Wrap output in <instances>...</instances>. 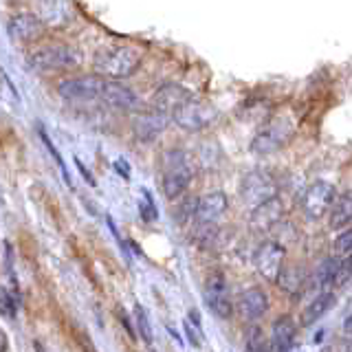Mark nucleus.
<instances>
[{
  "label": "nucleus",
  "mask_w": 352,
  "mask_h": 352,
  "mask_svg": "<svg viewBox=\"0 0 352 352\" xmlns=\"http://www.w3.org/2000/svg\"><path fill=\"white\" fill-rule=\"evenodd\" d=\"M194 168H192V157L185 150H168L161 159V185L163 194L170 198H179L192 183Z\"/></svg>",
  "instance_id": "nucleus-1"
},
{
  "label": "nucleus",
  "mask_w": 352,
  "mask_h": 352,
  "mask_svg": "<svg viewBox=\"0 0 352 352\" xmlns=\"http://www.w3.org/2000/svg\"><path fill=\"white\" fill-rule=\"evenodd\" d=\"M141 62V55L132 47H106L99 49L95 55V71L102 77H110V80H124L137 71Z\"/></svg>",
  "instance_id": "nucleus-2"
},
{
  "label": "nucleus",
  "mask_w": 352,
  "mask_h": 352,
  "mask_svg": "<svg viewBox=\"0 0 352 352\" xmlns=\"http://www.w3.org/2000/svg\"><path fill=\"white\" fill-rule=\"evenodd\" d=\"M82 64V53L69 44H47L29 55V66L33 71H71Z\"/></svg>",
  "instance_id": "nucleus-3"
},
{
  "label": "nucleus",
  "mask_w": 352,
  "mask_h": 352,
  "mask_svg": "<svg viewBox=\"0 0 352 352\" xmlns=\"http://www.w3.org/2000/svg\"><path fill=\"white\" fill-rule=\"evenodd\" d=\"M295 121L289 117H275L264 126L251 141V150L256 154H273L293 139Z\"/></svg>",
  "instance_id": "nucleus-4"
},
{
  "label": "nucleus",
  "mask_w": 352,
  "mask_h": 352,
  "mask_svg": "<svg viewBox=\"0 0 352 352\" xmlns=\"http://www.w3.org/2000/svg\"><path fill=\"white\" fill-rule=\"evenodd\" d=\"M218 117L216 108L205 102V99H198V97H190L174 110L172 119L176 121V126H181L183 130H190V132H198V130H205L207 126L214 124V119Z\"/></svg>",
  "instance_id": "nucleus-5"
},
{
  "label": "nucleus",
  "mask_w": 352,
  "mask_h": 352,
  "mask_svg": "<svg viewBox=\"0 0 352 352\" xmlns=\"http://www.w3.org/2000/svg\"><path fill=\"white\" fill-rule=\"evenodd\" d=\"M104 77L102 75H80L69 77V80L60 82L58 93L64 102H93V99L102 97L104 93Z\"/></svg>",
  "instance_id": "nucleus-6"
},
{
  "label": "nucleus",
  "mask_w": 352,
  "mask_h": 352,
  "mask_svg": "<svg viewBox=\"0 0 352 352\" xmlns=\"http://www.w3.org/2000/svg\"><path fill=\"white\" fill-rule=\"evenodd\" d=\"M337 201V190L335 185L326 181H317L306 190L302 198V209L308 220H319L322 216L330 214V207Z\"/></svg>",
  "instance_id": "nucleus-7"
},
{
  "label": "nucleus",
  "mask_w": 352,
  "mask_h": 352,
  "mask_svg": "<svg viewBox=\"0 0 352 352\" xmlns=\"http://www.w3.org/2000/svg\"><path fill=\"white\" fill-rule=\"evenodd\" d=\"M205 304L216 317L220 319H229L231 315V297H229V284L227 278L220 271H214L209 278L205 280Z\"/></svg>",
  "instance_id": "nucleus-8"
},
{
  "label": "nucleus",
  "mask_w": 352,
  "mask_h": 352,
  "mask_svg": "<svg viewBox=\"0 0 352 352\" xmlns=\"http://www.w3.org/2000/svg\"><path fill=\"white\" fill-rule=\"evenodd\" d=\"M284 247L280 242H262L258 247L256 256H253V264H256V271L262 275L264 280L269 282H278L280 273L284 269Z\"/></svg>",
  "instance_id": "nucleus-9"
},
{
  "label": "nucleus",
  "mask_w": 352,
  "mask_h": 352,
  "mask_svg": "<svg viewBox=\"0 0 352 352\" xmlns=\"http://www.w3.org/2000/svg\"><path fill=\"white\" fill-rule=\"evenodd\" d=\"M170 119H172V115L152 108L148 113H139L135 117V121H132V132H135V137L141 143H152L163 135V130L168 128Z\"/></svg>",
  "instance_id": "nucleus-10"
},
{
  "label": "nucleus",
  "mask_w": 352,
  "mask_h": 352,
  "mask_svg": "<svg viewBox=\"0 0 352 352\" xmlns=\"http://www.w3.org/2000/svg\"><path fill=\"white\" fill-rule=\"evenodd\" d=\"M240 196H242V203L258 207L260 203L267 201V198L275 196V183L269 179L267 172H249L245 179H242Z\"/></svg>",
  "instance_id": "nucleus-11"
},
{
  "label": "nucleus",
  "mask_w": 352,
  "mask_h": 352,
  "mask_svg": "<svg viewBox=\"0 0 352 352\" xmlns=\"http://www.w3.org/2000/svg\"><path fill=\"white\" fill-rule=\"evenodd\" d=\"M102 99H104L106 106L115 108V110H124V113H135V110L141 108V99L135 95V91L124 86L121 82H117V80L106 82Z\"/></svg>",
  "instance_id": "nucleus-12"
},
{
  "label": "nucleus",
  "mask_w": 352,
  "mask_h": 352,
  "mask_svg": "<svg viewBox=\"0 0 352 352\" xmlns=\"http://www.w3.org/2000/svg\"><path fill=\"white\" fill-rule=\"evenodd\" d=\"M44 25H47V22L33 14H18L9 20L7 31H9V36L18 42H31L42 36Z\"/></svg>",
  "instance_id": "nucleus-13"
},
{
  "label": "nucleus",
  "mask_w": 352,
  "mask_h": 352,
  "mask_svg": "<svg viewBox=\"0 0 352 352\" xmlns=\"http://www.w3.org/2000/svg\"><path fill=\"white\" fill-rule=\"evenodd\" d=\"M280 220H282V201L278 196H271L264 203H260L258 207H253V214H251L253 229L269 231L278 225Z\"/></svg>",
  "instance_id": "nucleus-14"
},
{
  "label": "nucleus",
  "mask_w": 352,
  "mask_h": 352,
  "mask_svg": "<svg viewBox=\"0 0 352 352\" xmlns=\"http://www.w3.org/2000/svg\"><path fill=\"white\" fill-rule=\"evenodd\" d=\"M227 209V196L223 192H209L198 198L194 218L198 223H216Z\"/></svg>",
  "instance_id": "nucleus-15"
},
{
  "label": "nucleus",
  "mask_w": 352,
  "mask_h": 352,
  "mask_svg": "<svg viewBox=\"0 0 352 352\" xmlns=\"http://www.w3.org/2000/svg\"><path fill=\"white\" fill-rule=\"evenodd\" d=\"M192 97V93L187 91L185 86H179V84H165V86H161L159 91H157V95H154V108L157 110H163V113H168V115H172L176 108H179L185 99H190Z\"/></svg>",
  "instance_id": "nucleus-16"
},
{
  "label": "nucleus",
  "mask_w": 352,
  "mask_h": 352,
  "mask_svg": "<svg viewBox=\"0 0 352 352\" xmlns=\"http://www.w3.org/2000/svg\"><path fill=\"white\" fill-rule=\"evenodd\" d=\"M297 339V326L291 317H278L271 326V350H293Z\"/></svg>",
  "instance_id": "nucleus-17"
},
{
  "label": "nucleus",
  "mask_w": 352,
  "mask_h": 352,
  "mask_svg": "<svg viewBox=\"0 0 352 352\" xmlns=\"http://www.w3.org/2000/svg\"><path fill=\"white\" fill-rule=\"evenodd\" d=\"M240 311L245 319L256 322V319L264 317L269 311V295L262 289H247L240 295Z\"/></svg>",
  "instance_id": "nucleus-18"
},
{
  "label": "nucleus",
  "mask_w": 352,
  "mask_h": 352,
  "mask_svg": "<svg viewBox=\"0 0 352 352\" xmlns=\"http://www.w3.org/2000/svg\"><path fill=\"white\" fill-rule=\"evenodd\" d=\"M42 20L51 27H62L71 18V3L69 0H40Z\"/></svg>",
  "instance_id": "nucleus-19"
},
{
  "label": "nucleus",
  "mask_w": 352,
  "mask_h": 352,
  "mask_svg": "<svg viewBox=\"0 0 352 352\" xmlns=\"http://www.w3.org/2000/svg\"><path fill=\"white\" fill-rule=\"evenodd\" d=\"M335 306V293H328L324 291L322 295H317L315 300L304 308L302 313V326H313L322 319L330 308Z\"/></svg>",
  "instance_id": "nucleus-20"
},
{
  "label": "nucleus",
  "mask_w": 352,
  "mask_h": 352,
  "mask_svg": "<svg viewBox=\"0 0 352 352\" xmlns=\"http://www.w3.org/2000/svg\"><path fill=\"white\" fill-rule=\"evenodd\" d=\"M339 271H341V258L337 256H328L319 262V267L315 271V286L319 291H326L328 286L337 284V278H339Z\"/></svg>",
  "instance_id": "nucleus-21"
},
{
  "label": "nucleus",
  "mask_w": 352,
  "mask_h": 352,
  "mask_svg": "<svg viewBox=\"0 0 352 352\" xmlns=\"http://www.w3.org/2000/svg\"><path fill=\"white\" fill-rule=\"evenodd\" d=\"M352 223V192L337 196L335 205L330 207V229H344Z\"/></svg>",
  "instance_id": "nucleus-22"
},
{
  "label": "nucleus",
  "mask_w": 352,
  "mask_h": 352,
  "mask_svg": "<svg viewBox=\"0 0 352 352\" xmlns=\"http://www.w3.org/2000/svg\"><path fill=\"white\" fill-rule=\"evenodd\" d=\"M275 284H278L280 289L286 291L289 295H297L302 291V286L306 284V273H304L302 267H297V264H293V267H284Z\"/></svg>",
  "instance_id": "nucleus-23"
},
{
  "label": "nucleus",
  "mask_w": 352,
  "mask_h": 352,
  "mask_svg": "<svg viewBox=\"0 0 352 352\" xmlns=\"http://www.w3.org/2000/svg\"><path fill=\"white\" fill-rule=\"evenodd\" d=\"M185 333H187V339H190L192 346H201L203 344V326H201V315H198L196 308H192L190 313H187V322H185Z\"/></svg>",
  "instance_id": "nucleus-24"
},
{
  "label": "nucleus",
  "mask_w": 352,
  "mask_h": 352,
  "mask_svg": "<svg viewBox=\"0 0 352 352\" xmlns=\"http://www.w3.org/2000/svg\"><path fill=\"white\" fill-rule=\"evenodd\" d=\"M245 348L249 352H262L271 346H267V337H264V330L260 326H249L247 335H245Z\"/></svg>",
  "instance_id": "nucleus-25"
},
{
  "label": "nucleus",
  "mask_w": 352,
  "mask_h": 352,
  "mask_svg": "<svg viewBox=\"0 0 352 352\" xmlns=\"http://www.w3.org/2000/svg\"><path fill=\"white\" fill-rule=\"evenodd\" d=\"M135 324L139 328V337L146 341V344H152V326H150V319H148V313L143 306H135Z\"/></svg>",
  "instance_id": "nucleus-26"
},
{
  "label": "nucleus",
  "mask_w": 352,
  "mask_h": 352,
  "mask_svg": "<svg viewBox=\"0 0 352 352\" xmlns=\"http://www.w3.org/2000/svg\"><path fill=\"white\" fill-rule=\"evenodd\" d=\"M141 203H139V212L143 216V220H154L159 218V212H157V205H154V198L148 190H141Z\"/></svg>",
  "instance_id": "nucleus-27"
},
{
  "label": "nucleus",
  "mask_w": 352,
  "mask_h": 352,
  "mask_svg": "<svg viewBox=\"0 0 352 352\" xmlns=\"http://www.w3.org/2000/svg\"><path fill=\"white\" fill-rule=\"evenodd\" d=\"M18 304H20V295L16 291L11 293V291L3 289V304H0V308H3V313L7 317L14 319L18 315Z\"/></svg>",
  "instance_id": "nucleus-28"
},
{
  "label": "nucleus",
  "mask_w": 352,
  "mask_h": 352,
  "mask_svg": "<svg viewBox=\"0 0 352 352\" xmlns=\"http://www.w3.org/2000/svg\"><path fill=\"white\" fill-rule=\"evenodd\" d=\"M40 137H42V141H44V146H47V150L53 154V159H55V163H58V168L62 170V174H64V181L69 183V185H73V183H71V174H69V170H66V165H64V161H62V157H60V152L55 150L53 141H51L47 135H44V130H42V128H40Z\"/></svg>",
  "instance_id": "nucleus-29"
},
{
  "label": "nucleus",
  "mask_w": 352,
  "mask_h": 352,
  "mask_svg": "<svg viewBox=\"0 0 352 352\" xmlns=\"http://www.w3.org/2000/svg\"><path fill=\"white\" fill-rule=\"evenodd\" d=\"M335 253H337V256H350V253H352V229H348V231H344V234L337 236Z\"/></svg>",
  "instance_id": "nucleus-30"
},
{
  "label": "nucleus",
  "mask_w": 352,
  "mask_h": 352,
  "mask_svg": "<svg viewBox=\"0 0 352 352\" xmlns=\"http://www.w3.org/2000/svg\"><path fill=\"white\" fill-rule=\"evenodd\" d=\"M115 170L124 176L126 181H130V165H128V161L126 159H119V161H115Z\"/></svg>",
  "instance_id": "nucleus-31"
},
{
  "label": "nucleus",
  "mask_w": 352,
  "mask_h": 352,
  "mask_svg": "<svg viewBox=\"0 0 352 352\" xmlns=\"http://www.w3.org/2000/svg\"><path fill=\"white\" fill-rule=\"evenodd\" d=\"M75 165H77V168H80V172H82V174L86 176V181H88V183H91V185H95V181H93V176H91V172H88V170L84 168V163H82L80 159H75Z\"/></svg>",
  "instance_id": "nucleus-32"
},
{
  "label": "nucleus",
  "mask_w": 352,
  "mask_h": 352,
  "mask_svg": "<svg viewBox=\"0 0 352 352\" xmlns=\"http://www.w3.org/2000/svg\"><path fill=\"white\" fill-rule=\"evenodd\" d=\"M344 330H346L348 335H352V313L346 317V322H344Z\"/></svg>",
  "instance_id": "nucleus-33"
}]
</instances>
